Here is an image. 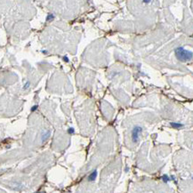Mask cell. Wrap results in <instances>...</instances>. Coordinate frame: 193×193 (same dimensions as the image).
<instances>
[{"mask_svg":"<svg viewBox=\"0 0 193 193\" xmlns=\"http://www.w3.org/2000/svg\"><path fill=\"white\" fill-rule=\"evenodd\" d=\"M174 52L177 59L181 62H190L192 60V53L185 50L183 47H177Z\"/></svg>","mask_w":193,"mask_h":193,"instance_id":"cell-1","label":"cell"},{"mask_svg":"<svg viewBox=\"0 0 193 193\" xmlns=\"http://www.w3.org/2000/svg\"><path fill=\"white\" fill-rule=\"evenodd\" d=\"M142 132V127H140V126H136L132 130V140L134 143H137L139 142V137H140V134Z\"/></svg>","mask_w":193,"mask_h":193,"instance_id":"cell-2","label":"cell"},{"mask_svg":"<svg viewBox=\"0 0 193 193\" xmlns=\"http://www.w3.org/2000/svg\"><path fill=\"white\" fill-rule=\"evenodd\" d=\"M96 176H97V171L96 170H94V171L93 172V173L89 175L88 177V181H90V182H93V181L96 179Z\"/></svg>","mask_w":193,"mask_h":193,"instance_id":"cell-3","label":"cell"},{"mask_svg":"<svg viewBox=\"0 0 193 193\" xmlns=\"http://www.w3.org/2000/svg\"><path fill=\"white\" fill-rule=\"evenodd\" d=\"M50 135H51V131L44 132V133L42 134V142H44L45 140H47V139L50 137Z\"/></svg>","mask_w":193,"mask_h":193,"instance_id":"cell-4","label":"cell"},{"mask_svg":"<svg viewBox=\"0 0 193 193\" xmlns=\"http://www.w3.org/2000/svg\"><path fill=\"white\" fill-rule=\"evenodd\" d=\"M171 126L174 128H181V127H183V125L179 124V123H171Z\"/></svg>","mask_w":193,"mask_h":193,"instance_id":"cell-5","label":"cell"},{"mask_svg":"<svg viewBox=\"0 0 193 193\" xmlns=\"http://www.w3.org/2000/svg\"><path fill=\"white\" fill-rule=\"evenodd\" d=\"M163 181H164V182H167L170 181V178L167 177V175H164L163 176Z\"/></svg>","mask_w":193,"mask_h":193,"instance_id":"cell-6","label":"cell"},{"mask_svg":"<svg viewBox=\"0 0 193 193\" xmlns=\"http://www.w3.org/2000/svg\"><path fill=\"white\" fill-rule=\"evenodd\" d=\"M29 86H30V83L28 81V82H26V84L24 85V86H23V88L24 89H28L29 87Z\"/></svg>","mask_w":193,"mask_h":193,"instance_id":"cell-7","label":"cell"},{"mask_svg":"<svg viewBox=\"0 0 193 193\" xmlns=\"http://www.w3.org/2000/svg\"><path fill=\"white\" fill-rule=\"evenodd\" d=\"M68 132H69V133H74V129L72 128V127H70V128H69Z\"/></svg>","mask_w":193,"mask_h":193,"instance_id":"cell-8","label":"cell"},{"mask_svg":"<svg viewBox=\"0 0 193 193\" xmlns=\"http://www.w3.org/2000/svg\"><path fill=\"white\" fill-rule=\"evenodd\" d=\"M37 109H38V105H35V106H33L31 108V111H35Z\"/></svg>","mask_w":193,"mask_h":193,"instance_id":"cell-9","label":"cell"},{"mask_svg":"<svg viewBox=\"0 0 193 193\" xmlns=\"http://www.w3.org/2000/svg\"><path fill=\"white\" fill-rule=\"evenodd\" d=\"M53 15H49L48 17H47V21H49V20H51V19H53Z\"/></svg>","mask_w":193,"mask_h":193,"instance_id":"cell-10","label":"cell"},{"mask_svg":"<svg viewBox=\"0 0 193 193\" xmlns=\"http://www.w3.org/2000/svg\"><path fill=\"white\" fill-rule=\"evenodd\" d=\"M150 1H151V0H143V2L146 3V4H148V3H150Z\"/></svg>","mask_w":193,"mask_h":193,"instance_id":"cell-11","label":"cell"}]
</instances>
